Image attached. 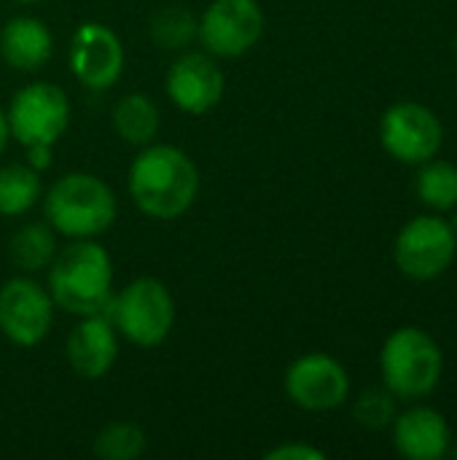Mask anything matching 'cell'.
I'll use <instances>...</instances> for the list:
<instances>
[{"label": "cell", "instance_id": "cell-1", "mask_svg": "<svg viewBox=\"0 0 457 460\" xmlns=\"http://www.w3.org/2000/svg\"><path fill=\"white\" fill-rule=\"evenodd\" d=\"M127 186L143 216L175 221L197 202L199 170L183 148L170 143H148L132 159Z\"/></svg>", "mask_w": 457, "mask_h": 460}, {"label": "cell", "instance_id": "cell-2", "mask_svg": "<svg viewBox=\"0 0 457 460\" xmlns=\"http://www.w3.org/2000/svg\"><path fill=\"white\" fill-rule=\"evenodd\" d=\"M46 288L54 307L70 315H100L113 299V261L94 240H70L48 264Z\"/></svg>", "mask_w": 457, "mask_h": 460}, {"label": "cell", "instance_id": "cell-3", "mask_svg": "<svg viewBox=\"0 0 457 460\" xmlns=\"http://www.w3.org/2000/svg\"><path fill=\"white\" fill-rule=\"evenodd\" d=\"M46 224L67 240H94L105 234L119 216L113 189L92 172L59 175L43 194Z\"/></svg>", "mask_w": 457, "mask_h": 460}, {"label": "cell", "instance_id": "cell-4", "mask_svg": "<svg viewBox=\"0 0 457 460\" xmlns=\"http://www.w3.org/2000/svg\"><path fill=\"white\" fill-rule=\"evenodd\" d=\"M380 375L382 385L399 402H420L439 388L444 353L420 326H401L380 350Z\"/></svg>", "mask_w": 457, "mask_h": 460}, {"label": "cell", "instance_id": "cell-5", "mask_svg": "<svg viewBox=\"0 0 457 460\" xmlns=\"http://www.w3.org/2000/svg\"><path fill=\"white\" fill-rule=\"evenodd\" d=\"M105 315L127 342L137 348H156L172 334L175 299L159 278L143 275L113 294Z\"/></svg>", "mask_w": 457, "mask_h": 460}, {"label": "cell", "instance_id": "cell-6", "mask_svg": "<svg viewBox=\"0 0 457 460\" xmlns=\"http://www.w3.org/2000/svg\"><path fill=\"white\" fill-rule=\"evenodd\" d=\"M8 135L19 146H54L70 127V100L51 81H32L13 92L5 108Z\"/></svg>", "mask_w": 457, "mask_h": 460}, {"label": "cell", "instance_id": "cell-7", "mask_svg": "<svg viewBox=\"0 0 457 460\" xmlns=\"http://www.w3.org/2000/svg\"><path fill=\"white\" fill-rule=\"evenodd\" d=\"M457 256V237L442 216H417L401 226L393 243V259L409 280L442 278Z\"/></svg>", "mask_w": 457, "mask_h": 460}, {"label": "cell", "instance_id": "cell-8", "mask_svg": "<svg viewBox=\"0 0 457 460\" xmlns=\"http://www.w3.org/2000/svg\"><path fill=\"white\" fill-rule=\"evenodd\" d=\"M264 27L259 0H213L197 22V38L215 59H237L261 40Z\"/></svg>", "mask_w": 457, "mask_h": 460}, {"label": "cell", "instance_id": "cell-9", "mask_svg": "<svg viewBox=\"0 0 457 460\" xmlns=\"http://www.w3.org/2000/svg\"><path fill=\"white\" fill-rule=\"evenodd\" d=\"M380 143L388 156L401 164L420 167L439 156L444 127L439 116L423 102H396L380 119Z\"/></svg>", "mask_w": 457, "mask_h": 460}, {"label": "cell", "instance_id": "cell-10", "mask_svg": "<svg viewBox=\"0 0 457 460\" xmlns=\"http://www.w3.org/2000/svg\"><path fill=\"white\" fill-rule=\"evenodd\" d=\"M54 323V299L30 275H16L0 286V334L16 348L40 345Z\"/></svg>", "mask_w": 457, "mask_h": 460}, {"label": "cell", "instance_id": "cell-11", "mask_svg": "<svg viewBox=\"0 0 457 460\" xmlns=\"http://www.w3.org/2000/svg\"><path fill=\"white\" fill-rule=\"evenodd\" d=\"M286 396L304 412H331L350 396L347 369L329 353H304L286 369Z\"/></svg>", "mask_w": 457, "mask_h": 460}, {"label": "cell", "instance_id": "cell-12", "mask_svg": "<svg viewBox=\"0 0 457 460\" xmlns=\"http://www.w3.org/2000/svg\"><path fill=\"white\" fill-rule=\"evenodd\" d=\"M73 78L89 92H105L119 84L124 73L121 38L102 22H83L75 27L67 49Z\"/></svg>", "mask_w": 457, "mask_h": 460}, {"label": "cell", "instance_id": "cell-13", "mask_svg": "<svg viewBox=\"0 0 457 460\" xmlns=\"http://www.w3.org/2000/svg\"><path fill=\"white\" fill-rule=\"evenodd\" d=\"M226 89L224 70L218 59L207 51H183L172 59L164 78V92L170 102L191 116L213 111Z\"/></svg>", "mask_w": 457, "mask_h": 460}, {"label": "cell", "instance_id": "cell-14", "mask_svg": "<svg viewBox=\"0 0 457 460\" xmlns=\"http://www.w3.org/2000/svg\"><path fill=\"white\" fill-rule=\"evenodd\" d=\"M65 358L81 380H102L119 358V332L110 318L83 315L67 334Z\"/></svg>", "mask_w": 457, "mask_h": 460}, {"label": "cell", "instance_id": "cell-15", "mask_svg": "<svg viewBox=\"0 0 457 460\" xmlns=\"http://www.w3.org/2000/svg\"><path fill=\"white\" fill-rule=\"evenodd\" d=\"M391 439L401 458L439 460L450 453L453 431L439 410L417 404L393 418Z\"/></svg>", "mask_w": 457, "mask_h": 460}, {"label": "cell", "instance_id": "cell-16", "mask_svg": "<svg viewBox=\"0 0 457 460\" xmlns=\"http://www.w3.org/2000/svg\"><path fill=\"white\" fill-rule=\"evenodd\" d=\"M54 54V38L38 16H13L0 30V59L22 73L40 70Z\"/></svg>", "mask_w": 457, "mask_h": 460}, {"label": "cell", "instance_id": "cell-17", "mask_svg": "<svg viewBox=\"0 0 457 460\" xmlns=\"http://www.w3.org/2000/svg\"><path fill=\"white\" fill-rule=\"evenodd\" d=\"M113 129L116 135L129 143V146H148L156 140L159 135V127H162V116H159V108L156 102L143 94V92H132V94H124L116 105H113Z\"/></svg>", "mask_w": 457, "mask_h": 460}, {"label": "cell", "instance_id": "cell-18", "mask_svg": "<svg viewBox=\"0 0 457 460\" xmlns=\"http://www.w3.org/2000/svg\"><path fill=\"white\" fill-rule=\"evenodd\" d=\"M57 251V232L48 224H24L8 240V259L22 275L48 270Z\"/></svg>", "mask_w": 457, "mask_h": 460}, {"label": "cell", "instance_id": "cell-19", "mask_svg": "<svg viewBox=\"0 0 457 460\" xmlns=\"http://www.w3.org/2000/svg\"><path fill=\"white\" fill-rule=\"evenodd\" d=\"M43 199L40 172L24 164H5L0 170V216H24Z\"/></svg>", "mask_w": 457, "mask_h": 460}, {"label": "cell", "instance_id": "cell-20", "mask_svg": "<svg viewBox=\"0 0 457 460\" xmlns=\"http://www.w3.org/2000/svg\"><path fill=\"white\" fill-rule=\"evenodd\" d=\"M417 199L434 213H450L457 208V167L444 159H428L415 178Z\"/></svg>", "mask_w": 457, "mask_h": 460}, {"label": "cell", "instance_id": "cell-21", "mask_svg": "<svg viewBox=\"0 0 457 460\" xmlns=\"http://www.w3.org/2000/svg\"><path fill=\"white\" fill-rule=\"evenodd\" d=\"M197 22L186 5H162L148 19V35L164 51H186L197 38Z\"/></svg>", "mask_w": 457, "mask_h": 460}, {"label": "cell", "instance_id": "cell-22", "mask_svg": "<svg viewBox=\"0 0 457 460\" xmlns=\"http://www.w3.org/2000/svg\"><path fill=\"white\" fill-rule=\"evenodd\" d=\"M145 450H148V437L132 420L105 423L92 442V453L100 460H137L145 456Z\"/></svg>", "mask_w": 457, "mask_h": 460}, {"label": "cell", "instance_id": "cell-23", "mask_svg": "<svg viewBox=\"0 0 457 460\" xmlns=\"http://www.w3.org/2000/svg\"><path fill=\"white\" fill-rule=\"evenodd\" d=\"M396 396L382 385V388H369L364 391L356 404H353V418L364 426V429H391L393 418L399 415V407H396Z\"/></svg>", "mask_w": 457, "mask_h": 460}, {"label": "cell", "instance_id": "cell-24", "mask_svg": "<svg viewBox=\"0 0 457 460\" xmlns=\"http://www.w3.org/2000/svg\"><path fill=\"white\" fill-rule=\"evenodd\" d=\"M267 460H323L326 453L307 445V442H286V445H277L272 450L264 453Z\"/></svg>", "mask_w": 457, "mask_h": 460}, {"label": "cell", "instance_id": "cell-25", "mask_svg": "<svg viewBox=\"0 0 457 460\" xmlns=\"http://www.w3.org/2000/svg\"><path fill=\"white\" fill-rule=\"evenodd\" d=\"M51 159H54V146H46V143H35V146H27V164L38 172L48 170L51 167Z\"/></svg>", "mask_w": 457, "mask_h": 460}, {"label": "cell", "instance_id": "cell-26", "mask_svg": "<svg viewBox=\"0 0 457 460\" xmlns=\"http://www.w3.org/2000/svg\"><path fill=\"white\" fill-rule=\"evenodd\" d=\"M8 121H5V111L0 108V154L5 151V146H8Z\"/></svg>", "mask_w": 457, "mask_h": 460}, {"label": "cell", "instance_id": "cell-27", "mask_svg": "<svg viewBox=\"0 0 457 460\" xmlns=\"http://www.w3.org/2000/svg\"><path fill=\"white\" fill-rule=\"evenodd\" d=\"M447 456H453L457 460V439H453V445H450V453Z\"/></svg>", "mask_w": 457, "mask_h": 460}, {"label": "cell", "instance_id": "cell-28", "mask_svg": "<svg viewBox=\"0 0 457 460\" xmlns=\"http://www.w3.org/2000/svg\"><path fill=\"white\" fill-rule=\"evenodd\" d=\"M16 3H22V5H38V3H43V0H16Z\"/></svg>", "mask_w": 457, "mask_h": 460}, {"label": "cell", "instance_id": "cell-29", "mask_svg": "<svg viewBox=\"0 0 457 460\" xmlns=\"http://www.w3.org/2000/svg\"><path fill=\"white\" fill-rule=\"evenodd\" d=\"M450 226H453V232H455V237H457V208H455V216H453V221H450Z\"/></svg>", "mask_w": 457, "mask_h": 460}, {"label": "cell", "instance_id": "cell-30", "mask_svg": "<svg viewBox=\"0 0 457 460\" xmlns=\"http://www.w3.org/2000/svg\"><path fill=\"white\" fill-rule=\"evenodd\" d=\"M453 49H455V57H457V35H455V40H453Z\"/></svg>", "mask_w": 457, "mask_h": 460}, {"label": "cell", "instance_id": "cell-31", "mask_svg": "<svg viewBox=\"0 0 457 460\" xmlns=\"http://www.w3.org/2000/svg\"><path fill=\"white\" fill-rule=\"evenodd\" d=\"M455 86H457V81H455Z\"/></svg>", "mask_w": 457, "mask_h": 460}]
</instances>
